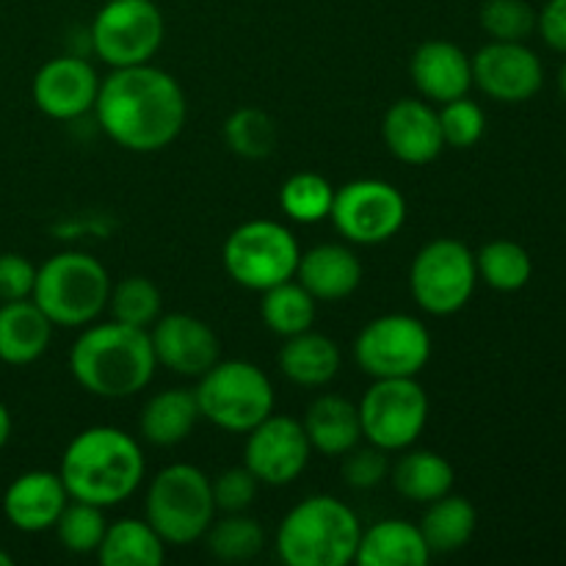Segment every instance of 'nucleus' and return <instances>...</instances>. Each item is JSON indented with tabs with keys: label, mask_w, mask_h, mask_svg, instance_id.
Returning <instances> with one entry per match:
<instances>
[{
	"label": "nucleus",
	"mask_w": 566,
	"mask_h": 566,
	"mask_svg": "<svg viewBox=\"0 0 566 566\" xmlns=\"http://www.w3.org/2000/svg\"><path fill=\"white\" fill-rule=\"evenodd\" d=\"M99 127L127 153L171 147L188 119L186 92L175 75L153 64L122 66L99 81L94 103Z\"/></svg>",
	"instance_id": "f257e3e1"
},
{
	"label": "nucleus",
	"mask_w": 566,
	"mask_h": 566,
	"mask_svg": "<svg viewBox=\"0 0 566 566\" xmlns=\"http://www.w3.org/2000/svg\"><path fill=\"white\" fill-rule=\"evenodd\" d=\"M147 462L144 451L127 431L114 426H92L72 437L61 457V481L70 501L111 509L125 503L142 486Z\"/></svg>",
	"instance_id": "f03ea898"
},
{
	"label": "nucleus",
	"mask_w": 566,
	"mask_h": 566,
	"mask_svg": "<svg viewBox=\"0 0 566 566\" xmlns=\"http://www.w3.org/2000/svg\"><path fill=\"white\" fill-rule=\"evenodd\" d=\"M155 359L149 329L119 324H88L70 352L72 379L97 398H130L153 381Z\"/></svg>",
	"instance_id": "7ed1b4c3"
},
{
	"label": "nucleus",
	"mask_w": 566,
	"mask_h": 566,
	"mask_svg": "<svg viewBox=\"0 0 566 566\" xmlns=\"http://www.w3.org/2000/svg\"><path fill=\"white\" fill-rule=\"evenodd\" d=\"M363 525L348 503L332 495L304 497L276 531V553L287 566H346L354 562Z\"/></svg>",
	"instance_id": "20e7f679"
},
{
	"label": "nucleus",
	"mask_w": 566,
	"mask_h": 566,
	"mask_svg": "<svg viewBox=\"0 0 566 566\" xmlns=\"http://www.w3.org/2000/svg\"><path fill=\"white\" fill-rule=\"evenodd\" d=\"M111 276L97 258L86 252H59L36 269L33 302L53 326L83 329L108 307Z\"/></svg>",
	"instance_id": "39448f33"
},
{
	"label": "nucleus",
	"mask_w": 566,
	"mask_h": 566,
	"mask_svg": "<svg viewBox=\"0 0 566 566\" xmlns=\"http://www.w3.org/2000/svg\"><path fill=\"white\" fill-rule=\"evenodd\" d=\"M144 514L166 545H193L216 520L213 481L193 464H169L149 481Z\"/></svg>",
	"instance_id": "423d86ee"
},
{
	"label": "nucleus",
	"mask_w": 566,
	"mask_h": 566,
	"mask_svg": "<svg viewBox=\"0 0 566 566\" xmlns=\"http://www.w3.org/2000/svg\"><path fill=\"white\" fill-rule=\"evenodd\" d=\"M199 415L216 429L247 434L274 412V385L247 359H219L193 390Z\"/></svg>",
	"instance_id": "0eeeda50"
},
{
	"label": "nucleus",
	"mask_w": 566,
	"mask_h": 566,
	"mask_svg": "<svg viewBox=\"0 0 566 566\" xmlns=\"http://www.w3.org/2000/svg\"><path fill=\"white\" fill-rule=\"evenodd\" d=\"M298 258H302V247L296 235L285 224L271 219H254L235 227L221 249L230 280L258 293L293 280Z\"/></svg>",
	"instance_id": "6e6552de"
},
{
	"label": "nucleus",
	"mask_w": 566,
	"mask_h": 566,
	"mask_svg": "<svg viewBox=\"0 0 566 566\" xmlns=\"http://www.w3.org/2000/svg\"><path fill=\"white\" fill-rule=\"evenodd\" d=\"M166 22L153 0H108L94 14L92 50L111 70L149 64L164 44Z\"/></svg>",
	"instance_id": "1a4fd4ad"
},
{
	"label": "nucleus",
	"mask_w": 566,
	"mask_h": 566,
	"mask_svg": "<svg viewBox=\"0 0 566 566\" xmlns=\"http://www.w3.org/2000/svg\"><path fill=\"white\" fill-rule=\"evenodd\" d=\"M431 332L407 313L379 315L359 329L354 363L374 379H409L431 359Z\"/></svg>",
	"instance_id": "9d476101"
},
{
	"label": "nucleus",
	"mask_w": 566,
	"mask_h": 566,
	"mask_svg": "<svg viewBox=\"0 0 566 566\" xmlns=\"http://www.w3.org/2000/svg\"><path fill=\"white\" fill-rule=\"evenodd\" d=\"M363 437L381 451H407L429 423V396L409 379H376L357 403Z\"/></svg>",
	"instance_id": "9b49d317"
},
{
	"label": "nucleus",
	"mask_w": 566,
	"mask_h": 566,
	"mask_svg": "<svg viewBox=\"0 0 566 566\" xmlns=\"http://www.w3.org/2000/svg\"><path fill=\"white\" fill-rule=\"evenodd\" d=\"M479 282L475 254L457 238H437L418 252L409 269V287L429 315H453L470 302Z\"/></svg>",
	"instance_id": "f8f14e48"
},
{
	"label": "nucleus",
	"mask_w": 566,
	"mask_h": 566,
	"mask_svg": "<svg viewBox=\"0 0 566 566\" xmlns=\"http://www.w3.org/2000/svg\"><path fill=\"white\" fill-rule=\"evenodd\" d=\"M329 219L348 243L379 247L407 221V199L392 182L352 180L335 188Z\"/></svg>",
	"instance_id": "ddd939ff"
},
{
	"label": "nucleus",
	"mask_w": 566,
	"mask_h": 566,
	"mask_svg": "<svg viewBox=\"0 0 566 566\" xmlns=\"http://www.w3.org/2000/svg\"><path fill=\"white\" fill-rule=\"evenodd\" d=\"M313 446L307 431L296 418L271 412L263 423L247 431L243 464L254 473L260 484L287 486L307 470Z\"/></svg>",
	"instance_id": "4468645a"
},
{
	"label": "nucleus",
	"mask_w": 566,
	"mask_h": 566,
	"mask_svg": "<svg viewBox=\"0 0 566 566\" xmlns=\"http://www.w3.org/2000/svg\"><path fill=\"white\" fill-rule=\"evenodd\" d=\"M473 83L497 103H525L545 81L542 61L523 42H495L473 55Z\"/></svg>",
	"instance_id": "2eb2a0df"
},
{
	"label": "nucleus",
	"mask_w": 566,
	"mask_h": 566,
	"mask_svg": "<svg viewBox=\"0 0 566 566\" xmlns=\"http://www.w3.org/2000/svg\"><path fill=\"white\" fill-rule=\"evenodd\" d=\"M149 340L158 365L188 379H199L221 359L219 335L197 315H160L153 324Z\"/></svg>",
	"instance_id": "dca6fc26"
},
{
	"label": "nucleus",
	"mask_w": 566,
	"mask_h": 566,
	"mask_svg": "<svg viewBox=\"0 0 566 566\" xmlns=\"http://www.w3.org/2000/svg\"><path fill=\"white\" fill-rule=\"evenodd\" d=\"M31 94L44 116L59 122L77 119L94 111L99 94V77L86 59L61 55L39 66L33 75Z\"/></svg>",
	"instance_id": "f3484780"
},
{
	"label": "nucleus",
	"mask_w": 566,
	"mask_h": 566,
	"mask_svg": "<svg viewBox=\"0 0 566 566\" xmlns=\"http://www.w3.org/2000/svg\"><path fill=\"white\" fill-rule=\"evenodd\" d=\"M381 138L392 158L409 166H426L446 149L437 108L423 97H403L387 108Z\"/></svg>",
	"instance_id": "a211bd4d"
},
{
	"label": "nucleus",
	"mask_w": 566,
	"mask_h": 566,
	"mask_svg": "<svg viewBox=\"0 0 566 566\" xmlns=\"http://www.w3.org/2000/svg\"><path fill=\"white\" fill-rule=\"evenodd\" d=\"M409 77L420 97L429 103H451L468 97L473 86V61L459 44L446 39H429L418 44L409 59Z\"/></svg>",
	"instance_id": "6ab92c4d"
},
{
	"label": "nucleus",
	"mask_w": 566,
	"mask_h": 566,
	"mask_svg": "<svg viewBox=\"0 0 566 566\" xmlns=\"http://www.w3.org/2000/svg\"><path fill=\"white\" fill-rule=\"evenodd\" d=\"M70 503L64 481L50 470H28L17 475L3 495V514L11 528L22 534H42L55 528L61 512Z\"/></svg>",
	"instance_id": "aec40b11"
},
{
	"label": "nucleus",
	"mask_w": 566,
	"mask_h": 566,
	"mask_svg": "<svg viewBox=\"0 0 566 566\" xmlns=\"http://www.w3.org/2000/svg\"><path fill=\"white\" fill-rule=\"evenodd\" d=\"M296 282L315 302H343L363 282V263L346 243H318L298 258Z\"/></svg>",
	"instance_id": "412c9836"
},
{
	"label": "nucleus",
	"mask_w": 566,
	"mask_h": 566,
	"mask_svg": "<svg viewBox=\"0 0 566 566\" xmlns=\"http://www.w3.org/2000/svg\"><path fill=\"white\" fill-rule=\"evenodd\" d=\"M53 340V321L39 310L33 298L0 302V363L31 365L48 352Z\"/></svg>",
	"instance_id": "4be33fe9"
},
{
	"label": "nucleus",
	"mask_w": 566,
	"mask_h": 566,
	"mask_svg": "<svg viewBox=\"0 0 566 566\" xmlns=\"http://www.w3.org/2000/svg\"><path fill=\"white\" fill-rule=\"evenodd\" d=\"M354 562L359 566H426L431 562V551L420 525L409 520H381L359 534Z\"/></svg>",
	"instance_id": "5701e85b"
},
{
	"label": "nucleus",
	"mask_w": 566,
	"mask_h": 566,
	"mask_svg": "<svg viewBox=\"0 0 566 566\" xmlns=\"http://www.w3.org/2000/svg\"><path fill=\"white\" fill-rule=\"evenodd\" d=\"M302 426L313 451L324 453V457H346L363 440L357 403L343 396H332V392L310 403Z\"/></svg>",
	"instance_id": "b1692460"
},
{
	"label": "nucleus",
	"mask_w": 566,
	"mask_h": 566,
	"mask_svg": "<svg viewBox=\"0 0 566 566\" xmlns=\"http://www.w3.org/2000/svg\"><path fill=\"white\" fill-rule=\"evenodd\" d=\"M199 407L193 390L175 387V390H160L144 403L138 431L144 440L155 448H175L191 437L199 423Z\"/></svg>",
	"instance_id": "393cba45"
},
{
	"label": "nucleus",
	"mask_w": 566,
	"mask_h": 566,
	"mask_svg": "<svg viewBox=\"0 0 566 566\" xmlns=\"http://www.w3.org/2000/svg\"><path fill=\"white\" fill-rule=\"evenodd\" d=\"M280 370L287 381L298 387H326L340 374L343 354L332 337L307 329L298 335L285 337L280 357Z\"/></svg>",
	"instance_id": "a878e982"
},
{
	"label": "nucleus",
	"mask_w": 566,
	"mask_h": 566,
	"mask_svg": "<svg viewBox=\"0 0 566 566\" xmlns=\"http://www.w3.org/2000/svg\"><path fill=\"white\" fill-rule=\"evenodd\" d=\"M479 528V512L473 503L462 495H442L429 503L423 520H420V534L429 545L431 556H448L457 553L473 539Z\"/></svg>",
	"instance_id": "bb28decb"
},
{
	"label": "nucleus",
	"mask_w": 566,
	"mask_h": 566,
	"mask_svg": "<svg viewBox=\"0 0 566 566\" xmlns=\"http://www.w3.org/2000/svg\"><path fill=\"white\" fill-rule=\"evenodd\" d=\"M94 556L103 566H160L166 562V542L147 520L127 517L108 523Z\"/></svg>",
	"instance_id": "cd10ccee"
},
{
	"label": "nucleus",
	"mask_w": 566,
	"mask_h": 566,
	"mask_svg": "<svg viewBox=\"0 0 566 566\" xmlns=\"http://www.w3.org/2000/svg\"><path fill=\"white\" fill-rule=\"evenodd\" d=\"M390 475L398 495L412 503H426V506L437 497L448 495L457 481V473L446 457L434 451H409V448L392 464Z\"/></svg>",
	"instance_id": "c85d7f7f"
},
{
	"label": "nucleus",
	"mask_w": 566,
	"mask_h": 566,
	"mask_svg": "<svg viewBox=\"0 0 566 566\" xmlns=\"http://www.w3.org/2000/svg\"><path fill=\"white\" fill-rule=\"evenodd\" d=\"M260 315L274 335L293 337L298 332L313 329L315 298L304 291L302 282H280V285L263 291Z\"/></svg>",
	"instance_id": "c756f323"
},
{
	"label": "nucleus",
	"mask_w": 566,
	"mask_h": 566,
	"mask_svg": "<svg viewBox=\"0 0 566 566\" xmlns=\"http://www.w3.org/2000/svg\"><path fill=\"white\" fill-rule=\"evenodd\" d=\"M335 188L318 171H296L280 188L282 213L298 224H318L329 219Z\"/></svg>",
	"instance_id": "7c9ffc66"
},
{
	"label": "nucleus",
	"mask_w": 566,
	"mask_h": 566,
	"mask_svg": "<svg viewBox=\"0 0 566 566\" xmlns=\"http://www.w3.org/2000/svg\"><path fill=\"white\" fill-rule=\"evenodd\" d=\"M475 265H479V276L501 293H514L520 287L528 285L531 271V254L525 252L520 243L514 241H492L475 254Z\"/></svg>",
	"instance_id": "2f4dec72"
},
{
	"label": "nucleus",
	"mask_w": 566,
	"mask_h": 566,
	"mask_svg": "<svg viewBox=\"0 0 566 566\" xmlns=\"http://www.w3.org/2000/svg\"><path fill=\"white\" fill-rule=\"evenodd\" d=\"M276 138H280L276 122L265 111L252 108V105L232 111L224 122V142L230 153H235L238 158H269L276 147Z\"/></svg>",
	"instance_id": "473e14b6"
},
{
	"label": "nucleus",
	"mask_w": 566,
	"mask_h": 566,
	"mask_svg": "<svg viewBox=\"0 0 566 566\" xmlns=\"http://www.w3.org/2000/svg\"><path fill=\"white\" fill-rule=\"evenodd\" d=\"M205 542H208L210 556L227 564H238L258 556L265 545V536L258 520L247 517L243 512H235L227 514L219 523L213 520L208 534H205Z\"/></svg>",
	"instance_id": "72a5a7b5"
},
{
	"label": "nucleus",
	"mask_w": 566,
	"mask_h": 566,
	"mask_svg": "<svg viewBox=\"0 0 566 566\" xmlns=\"http://www.w3.org/2000/svg\"><path fill=\"white\" fill-rule=\"evenodd\" d=\"M108 307L114 321L127 326H138V329H149L155 321L160 318V307H164V298H160L158 285L147 276H125L116 285H111Z\"/></svg>",
	"instance_id": "f704fd0d"
},
{
	"label": "nucleus",
	"mask_w": 566,
	"mask_h": 566,
	"mask_svg": "<svg viewBox=\"0 0 566 566\" xmlns=\"http://www.w3.org/2000/svg\"><path fill=\"white\" fill-rule=\"evenodd\" d=\"M103 512L105 509L94 506V503H66L59 523H55V534H59V542L64 545V551L75 553V556H92V553H97V547L103 545L105 528H108V520H105Z\"/></svg>",
	"instance_id": "c9c22d12"
},
{
	"label": "nucleus",
	"mask_w": 566,
	"mask_h": 566,
	"mask_svg": "<svg viewBox=\"0 0 566 566\" xmlns=\"http://www.w3.org/2000/svg\"><path fill=\"white\" fill-rule=\"evenodd\" d=\"M479 20L495 42H523L534 33L536 11L525 0H486L479 11Z\"/></svg>",
	"instance_id": "e433bc0d"
},
{
	"label": "nucleus",
	"mask_w": 566,
	"mask_h": 566,
	"mask_svg": "<svg viewBox=\"0 0 566 566\" xmlns=\"http://www.w3.org/2000/svg\"><path fill=\"white\" fill-rule=\"evenodd\" d=\"M440 130L446 147L453 149H470L481 142L486 130V116L481 111L479 103L468 97L451 99V103H442L440 111Z\"/></svg>",
	"instance_id": "4c0bfd02"
},
{
	"label": "nucleus",
	"mask_w": 566,
	"mask_h": 566,
	"mask_svg": "<svg viewBox=\"0 0 566 566\" xmlns=\"http://www.w3.org/2000/svg\"><path fill=\"white\" fill-rule=\"evenodd\" d=\"M390 459L387 451L370 446V448H352V451L343 457V481H346L352 490H376L379 484H385L390 479Z\"/></svg>",
	"instance_id": "58836bf2"
},
{
	"label": "nucleus",
	"mask_w": 566,
	"mask_h": 566,
	"mask_svg": "<svg viewBox=\"0 0 566 566\" xmlns=\"http://www.w3.org/2000/svg\"><path fill=\"white\" fill-rule=\"evenodd\" d=\"M260 481L254 479L252 470L243 464V468H230L213 481V501L216 509H221L224 514L247 512L249 506L258 497Z\"/></svg>",
	"instance_id": "ea45409f"
},
{
	"label": "nucleus",
	"mask_w": 566,
	"mask_h": 566,
	"mask_svg": "<svg viewBox=\"0 0 566 566\" xmlns=\"http://www.w3.org/2000/svg\"><path fill=\"white\" fill-rule=\"evenodd\" d=\"M33 285H36V265L25 254H0V302L31 298Z\"/></svg>",
	"instance_id": "a19ab883"
},
{
	"label": "nucleus",
	"mask_w": 566,
	"mask_h": 566,
	"mask_svg": "<svg viewBox=\"0 0 566 566\" xmlns=\"http://www.w3.org/2000/svg\"><path fill=\"white\" fill-rule=\"evenodd\" d=\"M536 28L553 50L566 53V0H547L536 14Z\"/></svg>",
	"instance_id": "79ce46f5"
},
{
	"label": "nucleus",
	"mask_w": 566,
	"mask_h": 566,
	"mask_svg": "<svg viewBox=\"0 0 566 566\" xmlns=\"http://www.w3.org/2000/svg\"><path fill=\"white\" fill-rule=\"evenodd\" d=\"M11 429H14V423H11V412L9 407L0 401V451H3L6 442L11 440Z\"/></svg>",
	"instance_id": "37998d69"
},
{
	"label": "nucleus",
	"mask_w": 566,
	"mask_h": 566,
	"mask_svg": "<svg viewBox=\"0 0 566 566\" xmlns=\"http://www.w3.org/2000/svg\"><path fill=\"white\" fill-rule=\"evenodd\" d=\"M11 564H14V558H11L6 551H0V566H11Z\"/></svg>",
	"instance_id": "c03bdc74"
},
{
	"label": "nucleus",
	"mask_w": 566,
	"mask_h": 566,
	"mask_svg": "<svg viewBox=\"0 0 566 566\" xmlns=\"http://www.w3.org/2000/svg\"><path fill=\"white\" fill-rule=\"evenodd\" d=\"M558 83H562V92H564V97H566V64H564V70H562V77H558Z\"/></svg>",
	"instance_id": "a18cd8bd"
}]
</instances>
